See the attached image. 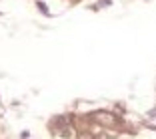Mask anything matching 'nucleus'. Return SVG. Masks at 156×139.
I'll return each instance as SVG.
<instances>
[{
    "instance_id": "nucleus-1",
    "label": "nucleus",
    "mask_w": 156,
    "mask_h": 139,
    "mask_svg": "<svg viewBox=\"0 0 156 139\" xmlns=\"http://www.w3.org/2000/svg\"><path fill=\"white\" fill-rule=\"evenodd\" d=\"M94 119L96 121H100V123H114V117H110L108 113H98Z\"/></svg>"
}]
</instances>
